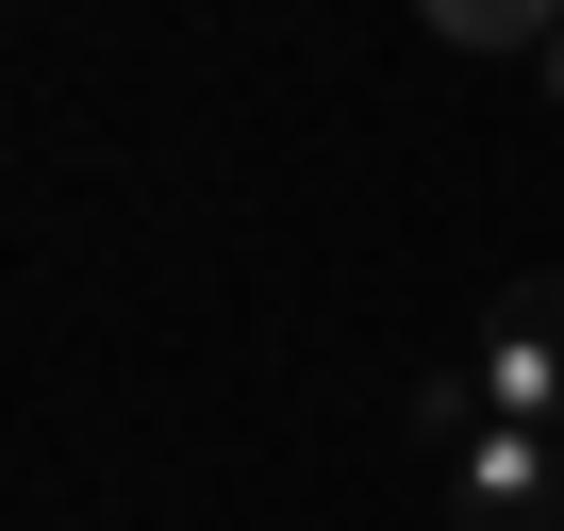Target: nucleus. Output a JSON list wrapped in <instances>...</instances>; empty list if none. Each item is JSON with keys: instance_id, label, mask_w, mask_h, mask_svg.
I'll list each match as a JSON object with an SVG mask.
<instances>
[{"instance_id": "1", "label": "nucleus", "mask_w": 564, "mask_h": 531, "mask_svg": "<svg viewBox=\"0 0 564 531\" xmlns=\"http://www.w3.org/2000/svg\"><path fill=\"white\" fill-rule=\"evenodd\" d=\"M448 498H465V531H547L564 514V432H465L448 448Z\"/></svg>"}, {"instance_id": "2", "label": "nucleus", "mask_w": 564, "mask_h": 531, "mask_svg": "<svg viewBox=\"0 0 564 531\" xmlns=\"http://www.w3.org/2000/svg\"><path fill=\"white\" fill-rule=\"evenodd\" d=\"M465 382H481V415H498V432H564V300H514V316L481 333V366H465Z\"/></svg>"}, {"instance_id": "3", "label": "nucleus", "mask_w": 564, "mask_h": 531, "mask_svg": "<svg viewBox=\"0 0 564 531\" xmlns=\"http://www.w3.org/2000/svg\"><path fill=\"white\" fill-rule=\"evenodd\" d=\"M415 18H432V51H547L564 0H415Z\"/></svg>"}, {"instance_id": "4", "label": "nucleus", "mask_w": 564, "mask_h": 531, "mask_svg": "<svg viewBox=\"0 0 564 531\" xmlns=\"http://www.w3.org/2000/svg\"><path fill=\"white\" fill-rule=\"evenodd\" d=\"M531 67H547V100H564V34H547V51H531Z\"/></svg>"}]
</instances>
